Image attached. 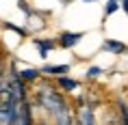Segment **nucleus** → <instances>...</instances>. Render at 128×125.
I'll list each match as a JSON object with an SVG mask.
<instances>
[{
	"label": "nucleus",
	"instance_id": "obj_7",
	"mask_svg": "<svg viewBox=\"0 0 128 125\" xmlns=\"http://www.w3.org/2000/svg\"><path fill=\"white\" fill-rule=\"evenodd\" d=\"M59 84H61L63 91H76V88H78V82H76V80H70L68 76H61V78H59Z\"/></svg>",
	"mask_w": 128,
	"mask_h": 125
},
{
	"label": "nucleus",
	"instance_id": "obj_15",
	"mask_svg": "<svg viewBox=\"0 0 128 125\" xmlns=\"http://www.w3.org/2000/svg\"><path fill=\"white\" fill-rule=\"evenodd\" d=\"M41 125H46V123H41Z\"/></svg>",
	"mask_w": 128,
	"mask_h": 125
},
{
	"label": "nucleus",
	"instance_id": "obj_14",
	"mask_svg": "<svg viewBox=\"0 0 128 125\" xmlns=\"http://www.w3.org/2000/svg\"><path fill=\"white\" fill-rule=\"evenodd\" d=\"M85 2H96V0H85Z\"/></svg>",
	"mask_w": 128,
	"mask_h": 125
},
{
	"label": "nucleus",
	"instance_id": "obj_13",
	"mask_svg": "<svg viewBox=\"0 0 128 125\" xmlns=\"http://www.w3.org/2000/svg\"><path fill=\"white\" fill-rule=\"evenodd\" d=\"M122 7H124V11L128 13V0H122Z\"/></svg>",
	"mask_w": 128,
	"mask_h": 125
},
{
	"label": "nucleus",
	"instance_id": "obj_8",
	"mask_svg": "<svg viewBox=\"0 0 128 125\" xmlns=\"http://www.w3.org/2000/svg\"><path fill=\"white\" fill-rule=\"evenodd\" d=\"M120 121L122 125H128V106L124 99H120Z\"/></svg>",
	"mask_w": 128,
	"mask_h": 125
},
{
	"label": "nucleus",
	"instance_id": "obj_3",
	"mask_svg": "<svg viewBox=\"0 0 128 125\" xmlns=\"http://www.w3.org/2000/svg\"><path fill=\"white\" fill-rule=\"evenodd\" d=\"M70 71V67L68 65H48V67H44L41 69V73H50V76H65V73Z\"/></svg>",
	"mask_w": 128,
	"mask_h": 125
},
{
	"label": "nucleus",
	"instance_id": "obj_1",
	"mask_svg": "<svg viewBox=\"0 0 128 125\" xmlns=\"http://www.w3.org/2000/svg\"><path fill=\"white\" fill-rule=\"evenodd\" d=\"M82 37H85V33H61L59 35V45L61 47H74Z\"/></svg>",
	"mask_w": 128,
	"mask_h": 125
},
{
	"label": "nucleus",
	"instance_id": "obj_4",
	"mask_svg": "<svg viewBox=\"0 0 128 125\" xmlns=\"http://www.w3.org/2000/svg\"><path fill=\"white\" fill-rule=\"evenodd\" d=\"M35 45H37V50L41 52V56L46 58L48 52L54 47V41H52V39H35Z\"/></svg>",
	"mask_w": 128,
	"mask_h": 125
},
{
	"label": "nucleus",
	"instance_id": "obj_9",
	"mask_svg": "<svg viewBox=\"0 0 128 125\" xmlns=\"http://www.w3.org/2000/svg\"><path fill=\"white\" fill-rule=\"evenodd\" d=\"M39 73H41V71H35V69H24V71L20 73V78H22V80H35Z\"/></svg>",
	"mask_w": 128,
	"mask_h": 125
},
{
	"label": "nucleus",
	"instance_id": "obj_5",
	"mask_svg": "<svg viewBox=\"0 0 128 125\" xmlns=\"http://www.w3.org/2000/svg\"><path fill=\"white\" fill-rule=\"evenodd\" d=\"M104 50H108V52H113V54H124L126 52V45L120 43V41L108 39V41H104Z\"/></svg>",
	"mask_w": 128,
	"mask_h": 125
},
{
	"label": "nucleus",
	"instance_id": "obj_2",
	"mask_svg": "<svg viewBox=\"0 0 128 125\" xmlns=\"http://www.w3.org/2000/svg\"><path fill=\"white\" fill-rule=\"evenodd\" d=\"M20 125H33V114H30V106L26 99L20 104Z\"/></svg>",
	"mask_w": 128,
	"mask_h": 125
},
{
	"label": "nucleus",
	"instance_id": "obj_10",
	"mask_svg": "<svg viewBox=\"0 0 128 125\" xmlns=\"http://www.w3.org/2000/svg\"><path fill=\"white\" fill-rule=\"evenodd\" d=\"M117 7H120V4H117L115 0H108V4H106V13H115V11H117Z\"/></svg>",
	"mask_w": 128,
	"mask_h": 125
},
{
	"label": "nucleus",
	"instance_id": "obj_6",
	"mask_svg": "<svg viewBox=\"0 0 128 125\" xmlns=\"http://www.w3.org/2000/svg\"><path fill=\"white\" fill-rule=\"evenodd\" d=\"M80 125H96V119H94V112L89 106H85L80 110Z\"/></svg>",
	"mask_w": 128,
	"mask_h": 125
},
{
	"label": "nucleus",
	"instance_id": "obj_11",
	"mask_svg": "<svg viewBox=\"0 0 128 125\" xmlns=\"http://www.w3.org/2000/svg\"><path fill=\"white\" fill-rule=\"evenodd\" d=\"M2 78H4V63H2V52H0V86H2Z\"/></svg>",
	"mask_w": 128,
	"mask_h": 125
},
{
	"label": "nucleus",
	"instance_id": "obj_16",
	"mask_svg": "<svg viewBox=\"0 0 128 125\" xmlns=\"http://www.w3.org/2000/svg\"><path fill=\"white\" fill-rule=\"evenodd\" d=\"M115 2H117V0H115Z\"/></svg>",
	"mask_w": 128,
	"mask_h": 125
},
{
	"label": "nucleus",
	"instance_id": "obj_12",
	"mask_svg": "<svg viewBox=\"0 0 128 125\" xmlns=\"http://www.w3.org/2000/svg\"><path fill=\"white\" fill-rule=\"evenodd\" d=\"M100 71H102V69H98V67H91V69H89L87 73H89V78H94V76H98Z\"/></svg>",
	"mask_w": 128,
	"mask_h": 125
}]
</instances>
